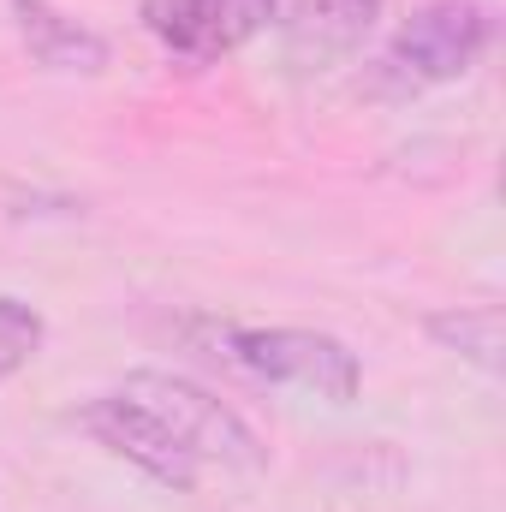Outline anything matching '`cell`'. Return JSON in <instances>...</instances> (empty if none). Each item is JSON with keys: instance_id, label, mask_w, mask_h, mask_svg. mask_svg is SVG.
<instances>
[{"instance_id": "cell-1", "label": "cell", "mask_w": 506, "mask_h": 512, "mask_svg": "<svg viewBox=\"0 0 506 512\" xmlns=\"http://www.w3.org/2000/svg\"><path fill=\"white\" fill-rule=\"evenodd\" d=\"M495 30L501 24H495V6L489 0H423L387 36L370 90L387 96V102H405V96L459 84L495 48Z\"/></svg>"}, {"instance_id": "cell-2", "label": "cell", "mask_w": 506, "mask_h": 512, "mask_svg": "<svg viewBox=\"0 0 506 512\" xmlns=\"http://www.w3.org/2000/svg\"><path fill=\"white\" fill-rule=\"evenodd\" d=\"M120 393H131L143 411H155L197 459H203V471L209 465H221V471H262L268 465V453H262V441L251 435V423L233 411V405H221L209 387L185 382V376H173V370H131Z\"/></svg>"}, {"instance_id": "cell-3", "label": "cell", "mask_w": 506, "mask_h": 512, "mask_svg": "<svg viewBox=\"0 0 506 512\" xmlns=\"http://www.w3.org/2000/svg\"><path fill=\"white\" fill-rule=\"evenodd\" d=\"M227 352L239 370L274 387H304L328 405H352L364 387V364L346 340L322 328H227Z\"/></svg>"}, {"instance_id": "cell-4", "label": "cell", "mask_w": 506, "mask_h": 512, "mask_svg": "<svg viewBox=\"0 0 506 512\" xmlns=\"http://www.w3.org/2000/svg\"><path fill=\"white\" fill-rule=\"evenodd\" d=\"M78 429L96 441V447H108L114 459H126L131 471H143L149 483H161V489H173V495H191L197 483H203V459L155 417V411H143L131 393H102V399H90V405H78Z\"/></svg>"}, {"instance_id": "cell-5", "label": "cell", "mask_w": 506, "mask_h": 512, "mask_svg": "<svg viewBox=\"0 0 506 512\" xmlns=\"http://www.w3.org/2000/svg\"><path fill=\"white\" fill-rule=\"evenodd\" d=\"M286 0H143V30L185 66H209L233 48L256 42Z\"/></svg>"}, {"instance_id": "cell-6", "label": "cell", "mask_w": 506, "mask_h": 512, "mask_svg": "<svg viewBox=\"0 0 506 512\" xmlns=\"http://www.w3.org/2000/svg\"><path fill=\"white\" fill-rule=\"evenodd\" d=\"M387 12V0H292L280 12V54L298 78L334 72L340 60H352L376 18Z\"/></svg>"}, {"instance_id": "cell-7", "label": "cell", "mask_w": 506, "mask_h": 512, "mask_svg": "<svg viewBox=\"0 0 506 512\" xmlns=\"http://www.w3.org/2000/svg\"><path fill=\"white\" fill-rule=\"evenodd\" d=\"M12 30L24 42V54L42 66V72H72V78H96L108 72L114 48L102 30H90L84 18L60 12L54 0H12Z\"/></svg>"}, {"instance_id": "cell-8", "label": "cell", "mask_w": 506, "mask_h": 512, "mask_svg": "<svg viewBox=\"0 0 506 512\" xmlns=\"http://www.w3.org/2000/svg\"><path fill=\"white\" fill-rule=\"evenodd\" d=\"M423 334L441 352H459L477 370L501 376V310L495 304H447V310H429L423 316Z\"/></svg>"}, {"instance_id": "cell-9", "label": "cell", "mask_w": 506, "mask_h": 512, "mask_svg": "<svg viewBox=\"0 0 506 512\" xmlns=\"http://www.w3.org/2000/svg\"><path fill=\"white\" fill-rule=\"evenodd\" d=\"M42 334H48V328H42V316H36L24 298H6V292H0V387L36 358Z\"/></svg>"}]
</instances>
